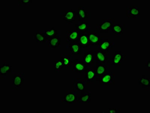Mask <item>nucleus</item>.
I'll return each mask as SVG.
<instances>
[{
    "label": "nucleus",
    "instance_id": "20e7f679",
    "mask_svg": "<svg viewBox=\"0 0 150 113\" xmlns=\"http://www.w3.org/2000/svg\"><path fill=\"white\" fill-rule=\"evenodd\" d=\"M65 95L60 97V102L62 103L73 104L78 102L80 96L79 92L73 90H67Z\"/></svg>",
    "mask_w": 150,
    "mask_h": 113
},
{
    "label": "nucleus",
    "instance_id": "4be33fe9",
    "mask_svg": "<svg viewBox=\"0 0 150 113\" xmlns=\"http://www.w3.org/2000/svg\"><path fill=\"white\" fill-rule=\"evenodd\" d=\"M77 42L81 44L84 49H91L90 42L88 37L87 34L81 33Z\"/></svg>",
    "mask_w": 150,
    "mask_h": 113
},
{
    "label": "nucleus",
    "instance_id": "aec40b11",
    "mask_svg": "<svg viewBox=\"0 0 150 113\" xmlns=\"http://www.w3.org/2000/svg\"><path fill=\"white\" fill-rule=\"evenodd\" d=\"M109 68L108 64H96L94 69L97 77H101L109 72Z\"/></svg>",
    "mask_w": 150,
    "mask_h": 113
},
{
    "label": "nucleus",
    "instance_id": "5701e85b",
    "mask_svg": "<svg viewBox=\"0 0 150 113\" xmlns=\"http://www.w3.org/2000/svg\"><path fill=\"white\" fill-rule=\"evenodd\" d=\"M35 39L37 43H48V40L44 30H37Z\"/></svg>",
    "mask_w": 150,
    "mask_h": 113
},
{
    "label": "nucleus",
    "instance_id": "c85d7f7f",
    "mask_svg": "<svg viewBox=\"0 0 150 113\" xmlns=\"http://www.w3.org/2000/svg\"><path fill=\"white\" fill-rule=\"evenodd\" d=\"M44 31L46 35L48 38V40L53 37L57 35L58 32V31L55 29L54 27L51 28L50 30H44Z\"/></svg>",
    "mask_w": 150,
    "mask_h": 113
},
{
    "label": "nucleus",
    "instance_id": "f3484780",
    "mask_svg": "<svg viewBox=\"0 0 150 113\" xmlns=\"http://www.w3.org/2000/svg\"><path fill=\"white\" fill-rule=\"evenodd\" d=\"M81 33L76 30H68L66 31L67 42H74L78 41Z\"/></svg>",
    "mask_w": 150,
    "mask_h": 113
},
{
    "label": "nucleus",
    "instance_id": "cd10ccee",
    "mask_svg": "<svg viewBox=\"0 0 150 113\" xmlns=\"http://www.w3.org/2000/svg\"><path fill=\"white\" fill-rule=\"evenodd\" d=\"M64 64L60 60L54 61V71L56 73H60L64 68Z\"/></svg>",
    "mask_w": 150,
    "mask_h": 113
},
{
    "label": "nucleus",
    "instance_id": "9d476101",
    "mask_svg": "<svg viewBox=\"0 0 150 113\" xmlns=\"http://www.w3.org/2000/svg\"><path fill=\"white\" fill-rule=\"evenodd\" d=\"M84 78L87 85H97V78L94 68L89 67L84 71Z\"/></svg>",
    "mask_w": 150,
    "mask_h": 113
},
{
    "label": "nucleus",
    "instance_id": "1a4fd4ad",
    "mask_svg": "<svg viewBox=\"0 0 150 113\" xmlns=\"http://www.w3.org/2000/svg\"><path fill=\"white\" fill-rule=\"evenodd\" d=\"M108 38V36H105L96 49L102 52H109L110 49L115 48V42L110 41Z\"/></svg>",
    "mask_w": 150,
    "mask_h": 113
},
{
    "label": "nucleus",
    "instance_id": "dca6fc26",
    "mask_svg": "<svg viewBox=\"0 0 150 113\" xmlns=\"http://www.w3.org/2000/svg\"><path fill=\"white\" fill-rule=\"evenodd\" d=\"M110 54L109 52H104L96 49V64H106L108 62Z\"/></svg>",
    "mask_w": 150,
    "mask_h": 113
},
{
    "label": "nucleus",
    "instance_id": "f257e3e1",
    "mask_svg": "<svg viewBox=\"0 0 150 113\" xmlns=\"http://www.w3.org/2000/svg\"><path fill=\"white\" fill-rule=\"evenodd\" d=\"M115 18H105L102 19V22L100 23H97L96 29L100 33H109L111 31L113 25L115 23Z\"/></svg>",
    "mask_w": 150,
    "mask_h": 113
},
{
    "label": "nucleus",
    "instance_id": "f03ea898",
    "mask_svg": "<svg viewBox=\"0 0 150 113\" xmlns=\"http://www.w3.org/2000/svg\"><path fill=\"white\" fill-rule=\"evenodd\" d=\"M127 58L125 54L122 53L120 51H115L114 54L110 55L108 64L110 67H120L122 61H125Z\"/></svg>",
    "mask_w": 150,
    "mask_h": 113
},
{
    "label": "nucleus",
    "instance_id": "39448f33",
    "mask_svg": "<svg viewBox=\"0 0 150 113\" xmlns=\"http://www.w3.org/2000/svg\"><path fill=\"white\" fill-rule=\"evenodd\" d=\"M115 83V74L113 72L109 71L97 78V85H113Z\"/></svg>",
    "mask_w": 150,
    "mask_h": 113
},
{
    "label": "nucleus",
    "instance_id": "b1692460",
    "mask_svg": "<svg viewBox=\"0 0 150 113\" xmlns=\"http://www.w3.org/2000/svg\"><path fill=\"white\" fill-rule=\"evenodd\" d=\"M91 91L90 90H84L81 91V96L78 101L79 103H89L91 100Z\"/></svg>",
    "mask_w": 150,
    "mask_h": 113
},
{
    "label": "nucleus",
    "instance_id": "423d86ee",
    "mask_svg": "<svg viewBox=\"0 0 150 113\" xmlns=\"http://www.w3.org/2000/svg\"><path fill=\"white\" fill-rule=\"evenodd\" d=\"M91 45V49H96L98 44L105 36H100L97 35L96 30H91L87 33Z\"/></svg>",
    "mask_w": 150,
    "mask_h": 113
},
{
    "label": "nucleus",
    "instance_id": "6ab92c4d",
    "mask_svg": "<svg viewBox=\"0 0 150 113\" xmlns=\"http://www.w3.org/2000/svg\"><path fill=\"white\" fill-rule=\"evenodd\" d=\"M76 30L81 33H87L91 30V25L85 21H78L77 24L75 25Z\"/></svg>",
    "mask_w": 150,
    "mask_h": 113
},
{
    "label": "nucleus",
    "instance_id": "bb28decb",
    "mask_svg": "<svg viewBox=\"0 0 150 113\" xmlns=\"http://www.w3.org/2000/svg\"><path fill=\"white\" fill-rule=\"evenodd\" d=\"M88 18V12L85 11V6H79L78 11L77 12V19H78V21H84Z\"/></svg>",
    "mask_w": 150,
    "mask_h": 113
},
{
    "label": "nucleus",
    "instance_id": "ddd939ff",
    "mask_svg": "<svg viewBox=\"0 0 150 113\" xmlns=\"http://www.w3.org/2000/svg\"><path fill=\"white\" fill-rule=\"evenodd\" d=\"M140 15L139 6H127L126 15L127 19H139Z\"/></svg>",
    "mask_w": 150,
    "mask_h": 113
},
{
    "label": "nucleus",
    "instance_id": "6e6552de",
    "mask_svg": "<svg viewBox=\"0 0 150 113\" xmlns=\"http://www.w3.org/2000/svg\"><path fill=\"white\" fill-rule=\"evenodd\" d=\"M96 49H92L84 53L83 60L89 67L94 68L96 64Z\"/></svg>",
    "mask_w": 150,
    "mask_h": 113
},
{
    "label": "nucleus",
    "instance_id": "f8f14e48",
    "mask_svg": "<svg viewBox=\"0 0 150 113\" xmlns=\"http://www.w3.org/2000/svg\"><path fill=\"white\" fill-rule=\"evenodd\" d=\"M66 48L69 49L72 55H82L85 53V49L77 42L72 43L67 42Z\"/></svg>",
    "mask_w": 150,
    "mask_h": 113
},
{
    "label": "nucleus",
    "instance_id": "412c9836",
    "mask_svg": "<svg viewBox=\"0 0 150 113\" xmlns=\"http://www.w3.org/2000/svg\"><path fill=\"white\" fill-rule=\"evenodd\" d=\"M12 66L7 63H4L0 66V78L6 79L8 73H12Z\"/></svg>",
    "mask_w": 150,
    "mask_h": 113
},
{
    "label": "nucleus",
    "instance_id": "2f4dec72",
    "mask_svg": "<svg viewBox=\"0 0 150 113\" xmlns=\"http://www.w3.org/2000/svg\"><path fill=\"white\" fill-rule=\"evenodd\" d=\"M121 109L120 108H109L108 109V113H119L121 112Z\"/></svg>",
    "mask_w": 150,
    "mask_h": 113
},
{
    "label": "nucleus",
    "instance_id": "2eb2a0df",
    "mask_svg": "<svg viewBox=\"0 0 150 113\" xmlns=\"http://www.w3.org/2000/svg\"><path fill=\"white\" fill-rule=\"evenodd\" d=\"M61 31L59 30L57 35L49 39L47 43L49 48L59 49L61 48Z\"/></svg>",
    "mask_w": 150,
    "mask_h": 113
},
{
    "label": "nucleus",
    "instance_id": "0eeeda50",
    "mask_svg": "<svg viewBox=\"0 0 150 113\" xmlns=\"http://www.w3.org/2000/svg\"><path fill=\"white\" fill-rule=\"evenodd\" d=\"M60 16L67 25H72L77 19V12L75 9H71L68 11L61 12Z\"/></svg>",
    "mask_w": 150,
    "mask_h": 113
},
{
    "label": "nucleus",
    "instance_id": "9b49d317",
    "mask_svg": "<svg viewBox=\"0 0 150 113\" xmlns=\"http://www.w3.org/2000/svg\"><path fill=\"white\" fill-rule=\"evenodd\" d=\"M71 67L72 71L75 73H83L89 68L84 62L83 60L75 59L72 61Z\"/></svg>",
    "mask_w": 150,
    "mask_h": 113
},
{
    "label": "nucleus",
    "instance_id": "c756f323",
    "mask_svg": "<svg viewBox=\"0 0 150 113\" xmlns=\"http://www.w3.org/2000/svg\"><path fill=\"white\" fill-rule=\"evenodd\" d=\"M32 1H25V0H19L18 1V6H30L32 3Z\"/></svg>",
    "mask_w": 150,
    "mask_h": 113
},
{
    "label": "nucleus",
    "instance_id": "a211bd4d",
    "mask_svg": "<svg viewBox=\"0 0 150 113\" xmlns=\"http://www.w3.org/2000/svg\"><path fill=\"white\" fill-rule=\"evenodd\" d=\"M127 24L123 23H114L111 30L112 33L115 37H120L127 30Z\"/></svg>",
    "mask_w": 150,
    "mask_h": 113
},
{
    "label": "nucleus",
    "instance_id": "393cba45",
    "mask_svg": "<svg viewBox=\"0 0 150 113\" xmlns=\"http://www.w3.org/2000/svg\"><path fill=\"white\" fill-rule=\"evenodd\" d=\"M60 60L63 63L64 67H71L72 60L73 55L68 54H62L60 56Z\"/></svg>",
    "mask_w": 150,
    "mask_h": 113
},
{
    "label": "nucleus",
    "instance_id": "a878e982",
    "mask_svg": "<svg viewBox=\"0 0 150 113\" xmlns=\"http://www.w3.org/2000/svg\"><path fill=\"white\" fill-rule=\"evenodd\" d=\"M139 85L146 91H149L150 90V79L146 78L144 75L142 76L141 77L139 78Z\"/></svg>",
    "mask_w": 150,
    "mask_h": 113
},
{
    "label": "nucleus",
    "instance_id": "7ed1b4c3",
    "mask_svg": "<svg viewBox=\"0 0 150 113\" xmlns=\"http://www.w3.org/2000/svg\"><path fill=\"white\" fill-rule=\"evenodd\" d=\"M25 73L23 72L12 73V89L18 90L24 84Z\"/></svg>",
    "mask_w": 150,
    "mask_h": 113
},
{
    "label": "nucleus",
    "instance_id": "7c9ffc66",
    "mask_svg": "<svg viewBox=\"0 0 150 113\" xmlns=\"http://www.w3.org/2000/svg\"><path fill=\"white\" fill-rule=\"evenodd\" d=\"M150 69V60H146L145 64V72L146 73H149Z\"/></svg>",
    "mask_w": 150,
    "mask_h": 113
},
{
    "label": "nucleus",
    "instance_id": "4468645a",
    "mask_svg": "<svg viewBox=\"0 0 150 113\" xmlns=\"http://www.w3.org/2000/svg\"><path fill=\"white\" fill-rule=\"evenodd\" d=\"M87 83L84 78H81L72 79V89L77 92L85 90V85Z\"/></svg>",
    "mask_w": 150,
    "mask_h": 113
}]
</instances>
